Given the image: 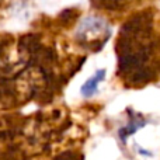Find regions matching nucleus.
I'll return each mask as SVG.
<instances>
[{
  "label": "nucleus",
  "mask_w": 160,
  "mask_h": 160,
  "mask_svg": "<svg viewBox=\"0 0 160 160\" xmlns=\"http://www.w3.org/2000/svg\"><path fill=\"white\" fill-rule=\"evenodd\" d=\"M104 76H105V70H98L94 76H91L87 82L83 84L82 87V93L84 97H91L94 93L97 91L98 88V84L104 80Z\"/></svg>",
  "instance_id": "f257e3e1"
}]
</instances>
